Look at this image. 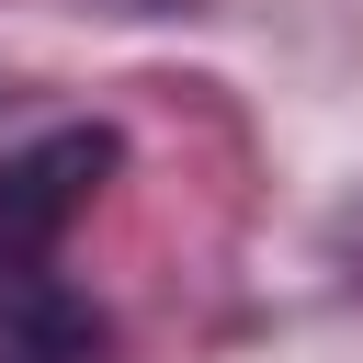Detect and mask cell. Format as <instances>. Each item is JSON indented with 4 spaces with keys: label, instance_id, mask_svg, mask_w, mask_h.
Instances as JSON below:
<instances>
[{
    "label": "cell",
    "instance_id": "cell-2",
    "mask_svg": "<svg viewBox=\"0 0 363 363\" xmlns=\"http://www.w3.org/2000/svg\"><path fill=\"white\" fill-rule=\"evenodd\" d=\"M113 329L79 284H57L45 261H0V363H102Z\"/></svg>",
    "mask_w": 363,
    "mask_h": 363
},
{
    "label": "cell",
    "instance_id": "cell-1",
    "mask_svg": "<svg viewBox=\"0 0 363 363\" xmlns=\"http://www.w3.org/2000/svg\"><path fill=\"white\" fill-rule=\"evenodd\" d=\"M113 159H125L113 125H57V136H34L23 159H0V261H45V250L79 227V204L113 182Z\"/></svg>",
    "mask_w": 363,
    "mask_h": 363
}]
</instances>
